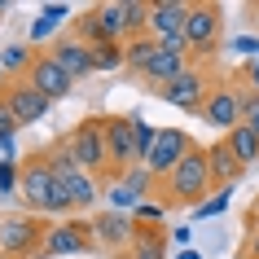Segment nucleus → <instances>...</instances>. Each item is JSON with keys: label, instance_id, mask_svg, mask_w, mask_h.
I'll return each mask as SVG.
<instances>
[{"label": "nucleus", "instance_id": "20e7f679", "mask_svg": "<svg viewBox=\"0 0 259 259\" xmlns=\"http://www.w3.org/2000/svg\"><path fill=\"white\" fill-rule=\"evenodd\" d=\"M44 224L40 215H31V211H9V215H0V255L5 259H31L35 250L44 246Z\"/></svg>", "mask_w": 259, "mask_h": 259}, {"label": "nucleus", "instance_id": "423d86ee", "mask_svg": "<svg viewBox=\"0 0 259 259\" xmlns=\"http://www.w3.org/2000/svg\"><path fill=\"white\" fill-rule=\"evenodd\" d=\"M101 127H106V154H110V171L106 176H123L127 167H141L132 114H101Z\"/></svg>", "mask_w": 259, "mask_h": 259}, {"label": "nucleus", "instance_id": "f8f14e48", "mask_svg": "<svg viewBox=\"0 0 259 259\" xmlns=\"http://www.w3.org/2000/svg\"><path fill=\"white\" fill-rule=\"evenodd\" d=\"M0 97L9 101V110L18 114V123H22V127L44 123V119H49V110H53V101H49L40 88H31L27 79H9L5 88H0Z\"/></svg>", "mask_w": 259, "mask_h": 259}, {"label": "nucleus", "instance_id": "e433bc0d", "mask_svg": "<svg viewBox=\"0 0 259 259\" xmlns=\"http://www.w3.org/2000/svg\"><path fill=\"white\" fill-rule=\"evenodd\" d=\"M246 127H250V132H255V137H259V101H255V106H250V110H246Z\"/></svg>", "mask_w": 259, "mask_h": 259}, {"label": "nucleus", "instance_id": "ea45409f", "mask_svg": "<svg viewBox=\"0 0 259 259\" xmlns=\"http://www.w3.org/2000/svg\"><path fill=\"white\" fill-rule=\"evenodd\" d=\"M250 215H259V202H255V211H250Z\"/></svg>", "mask_w": 259, "mask_h": 259}, {"label": "nucleus", "instance_id": "aec40b11", "mask_svg": "<svg viewBox=\"0 0 259 259\" xmlns=\"http://www.w3.org/2000/svg\"><path fill=\"white\" fill-rule=\"evenodd\" d=\"M62 185H66V193H70V202H75V211H93V206L106 198L101 180L88 176V171H75V176H66Z\"/></svg>", "mask_w": 259, "mask_h": 259}, {"label": "nucleus", "instance_id": "a211bd4d", "mask_svg": "<svg viewBox=\"0 0 259 259\" xmlns=\"http://www.w3.org/2000/svg\"><path fill=\"white\" fill-rule=\"evenodd\" d=\"M206 163H211V185H215V189L237 185V180L246 176V167L237 163V154L229 150V141H224V137H220L215 145H206Z\"/></svg>", "mask_w": 259, "mask_h": 259}, {"label": "nucleus", "instance_id": "c85d7f7f", "mask_svg": "<svg viewBox=\"0 0 259 259\" xmlns=\"http://www.w3.org/2000/svg\"><path fill=\"white\" fill-rule=\"evenodd\" d=\"M229 202H233V185H224V189H215L202 206H193V220H215V215H224Z\"/></svg>", "mask_w": 259, "mask_h": 259}, {"label": "nucleus", "instance_id": "a878e982", "mask_svg": "<svg viewBox=\"0 0 259 259\" xmlns=\"http://www.w3.org/2000/svg\"><path fill=\"white\" fill-rule=\"evenodd\" d=\"M93 70H127V53H123V44H93Z\"/></svg>", "mask_w": 259, "mask_h": 259}, {"label": "nucleus", "instance_id": "2f4dec72", "mask_svg": "<svg viewBox=\"0 0 259 259\" xmlns=\"http://www.w3.org/2000/svg\"><path fill=\"white\" fill-rule=\"evenodd\" d=\"M237 259H259V215H250L246 224V242L237 246Z\"/></svg>", "mask_w": 259, "mask_h": 259}, {"label": "nucleus", "instance_id": "dca6fc26", "mask_svg": "<svg viewBox=\"0 0 259 259\" xmlns=\"http://www.w3.org/2000/svg\"><path fill=\"white\" fill-rule=\"evenodd\" d=\"M189 66H193L189 53H180V49H163V44H158V53H154V62L145 66V75H141V79L150 83V93H158V88H167L171 79H180Z\"/></svg>", "mask_w": 259, "mask_h": 259}, {"label": "nucleus", "instance_id": "f03ea898", "mask_svg": "<svg viewBox=\"0 0 259 259\" xmlns=\"http://www.w3.org/2000/svg\"><path fill=\"white\" fill-rule=\"evenodd\" d=\"M70 150V158H75V167L79 171H88V176H106L110 171V154H106V127H101V114L97 119H79L75 127H70V137L62 141Z\"/></svg>", "mask_w": 259, "mask_h": 259}, {"label": "nucleus", "instance_id": "4be33fe9", "mask_svg": "<svg viewBox=\"0 0 259 259\" xmlns=\"http://www.w3.org/2000/svg\"><path fill=\"white\" fill-rule=\"evenodd\" d=\"M70 18V5H40V18L31 22V35H27V44L35 49L40 40H49V35H57V27Z\"/></svg>", "mask_w": 259, "mask_h": 259}, {"label": "nucleus", "instance_id": "f3484780", "mask_svg": "<svg viewBox=\"0 0 259 259\" xmlns=\"http://www.w3.org/2000/svg\"><path fill=\"white\" fill-rule=\"evenodd\" d=\"M49 53L57 57V66L66 70L70 79H88V75H97L93 70V49L83 40H75V35H62V40H53V49Z\"/></svg>", "mask_w": 259, "mask_h": 259}, {"label": "nucleus", "instance_id": "412c9836", "mask_svg": "<svg viewBox=\"0 0 259 259\" xmlns=\"http://www.w3.org/2000/svg\"><path fill=\"white\" fill-rule=\"evenodd\" d=\"M35 57H40V49H31V44L14 40V44H5V49H0V66H5V75H9V79H27V70L35 66Z\"/></svg>", "mask_w": 259, "mask_h": 259}, {"label": "nucleus", "instance_id": "9d476101", "mask_svg": "<svg viewBox=\"0 0 259 259\" xmlns=\"http://www.w3.org/2000/svg\"><path fill=\"white\" fill-rule=\"evenodd\" d=\"M189 150H193V137L185 132V127H158V141H154L145 167L154 171V180H167L180 163H185V154H189Z\"/></svg>", "mask_w": 259, "mask_h": 259}, {"label": "nucleus", "instance_id": "4468645a", "mask_svg": "<svg viewBox=\"0 0 259 259\" xmlns=\"http://www.w3.org/2000/svg\"><path fill=\"white\" fill-rule=\"evenodd\" d=\"M27 83H31V88H40L49 101H62V97H70V88H75V79L57 66L53 53H40V57H35V66L27 70Z\"/></svg>", "mask_w": 259, "mask_h": 259}, {"label": "nucleus", "instance_id": "0eeeda50", "mask_svg": "<svg viewBox=\"0 0 259 259\" xmlns=\"http://www.w3.org/2000/svg\"><path fill=\"white\" fill-rule=\"evenodd\" d=\"M154 171L150 167H127L123 176H106V202L110 211H123V215H132L145 198L154 193Z\"/></svg>", "mask_w": 259, "mask_h": 259}, {"label": "nucleus", "instance_id": "b1692460", "mask_svg": "<svg viewBox=\"0 0 259 259\" xmlns=\"http://www.w3.org/2000/svg\"><path fill=\"white\" fill-rule=\"evenodd\" d=\"M224 141H229V150L237 154V163H242V167L259 163V137L250 132V127H246V123H237V127H233V132H229Z\"/></svg>", "mask_w": 259, "mask_h": 259}, {"label": "nucleus", "instance_id": "7ed1b4c3", "mask_svg": "<svg viewBox=\"0 0 259 259\" xmlns=\"http://www.w3.org/2000/svg\"><path fill=\"white\" fill-rule=\"evenodd\" d=\"M18 198H22V211H31V215H53V206H57V176L49 171V158H44V154L22 158Z\"/></svg>", "mask_w": 259, "mask_h": 259}, {"label": "nucleus", "instance_id": "473e14b6", "mask_svg": "<svg viewBox=\"0 0 259 259\" xmlns=\"http://www.w3.org/2000/svg\"><path fill=\"white\" fill-rule=\"evenodd\" d=\"M18 132H22V123H18V114L9 110V101L0 97V137L9 141V137H18Z\"/></svg>", "mask_w": 259, "mask_h": 259}, {"label": "nucleus", "instance_id": "c756f323", "mask_svg": "<svg viewBox=\"0 0 259 259\" xmlns=\"http://www.w3.org/2000/svg\"><path fill=\"white\" fill-rule=\"evenodd\" d=\"M167 211H171L167 202H154V198H145V202L132 211V220H137V224H150V229H158V224L167 220Z\"/></svg>", "mask_w": 259, "mask_h": 259}, {"label": "nucleus", "instance_id": "6e6552de", "mask_svg": "<svg viewBox=\"0 0 259 259\" xmlns=\"http://www.w3.org/2000/svg\"><path fill=\"white\" fill-rule=\"evenodd\" d=\"M202 123H211L215 132L229 137L237 123H246V88H233V83H215L211 97L202 106Z\"/></svg>", "mask_w": 259, "mask_h": 259}, {"label": "nucleus", "instance_id": "5701e85b", "mask_svg": "<svg viewBox=\"0 0 259 259\" xmlns=\"http://www.w3.org/2000/svg\"><path fill=\"white\" fill-rule=\"evenodd\" d=\"M123 53H127V75H145V66L158 53V40L154 35H132V40L123 44Z\"/></svg>", "mask_w": 259, "mask_h": 259}, {"label": "nucleus", "instance_id": "f257e3e1", "mask_svg": "<svg viewBox=\"0 0 259 259\" xmlns=\"http://www.w3.org/2000/svg\"><path fill=\"white\" fill-rule=\"evenodd\" d=\"M163 185V202L167 206H202L211 193H215V185H211V163H206V145H193L189 154H185V163L171 171L167 180H158Z\"/></svg>", "mask_w": 259, "mask_h": 259}, {"label": "nucleus", "instance_id": "9b49d317", "mask_svg": "<svg viewBox=\"0 0 259 259\" xmlns=\"http://www.w3.org/2000/svg\"><path fill=\"white\" fill-rule=\"evenodd\" d=\"M88 233H93V246H97V250L123 255V250L132 246V237H137V220L123 215V211H97L93 224H88Z\"/></svg>", "mask_w": 259, "mask_h": 259}, {"label": "nucleus", "instance_id": "2eb2a0df", "mask_svg": "<svg viewBox=\"0 0 259 259\" xmlns=\"http://www.w3.org/2000/svg\"><path fill=\"white\" fill-rule=\"evenodd\" d=\"M185 22H189V5L185 0H158V5H150V31L145 35H154V40H176V35H185Z\"/></svg>", "mask_w": 259, "mask_h": 259}, {"label": "nucleus", "instance_id": "72a5a7b5", "mask_svg": "<svg viewBox=\"0 0 259 259\" xmlns=\"http://www.w3.org/2000/svg\"><path fill=\"white\" fill-rule=\"evenodd\" d=\"M233 53H250V62H255V53H259V35H233Z\"/></svg>", "mask_w": 259, "mask_h": 259}, {"label": "nucleus", "instance_id": "58836bf2", "mask_svg": "<svg viewBox=\"0 0 259 259\" xmlns=\"http://www.w3.org/2000/svg\"><path fill=\"white\" fill-rule=\"evenodd\" d=\"M5 9H9V5H5V0H0V14H5Z\"/></svg>", "mask_w": 259, "mask_h": 259}, {"label": "nucleus", "instance_id": "bb28decb", "mask_svg": "<svg viewBox=\"0 0 259 259\" xmlns=\"http://www.w3.org/2000/svg\"><path fill=\"white\" fill-rule=\"evenodd\" d=\"M123 22H127V40H132V35H145V31H150V5H145V0H123Z\"/></svg>", "mask_w": 259, "mask_h": 259}, {"label": "nucleus", "instance_id": "f704fd0d", "mask_svg": "<svg viewBox=\"0 0 259 259\" xmlns=\"http://www.w3.org/2000/svg\"><path fill=\"white\" fill-rule=\"evenodd\" d=\"M167 242H171V246H180V250H185V246L193 242V229H189V224H176V229L167 233Z\"/></svg>", "mask_w": 259, "mask_h": 259}, {"label": "nucleus", "instance_id": "cd10ccee", "mask_svg": "<svg viewBox=\"0 0 259 259\" xmlns=\"http://www.w3.org/2000/svg\"><path fill=\"white\" fill-rule=\"evenodd\" d=\"M132 132H137V154H141V167H145V158H150V150H154V141H158V127H154L145 114H132Z\"/></svg>", "mask_w": 259, "mask_h": 259}, {"label": "nucleus", "instance_id": "6ab92c4d", "mask_svg": "<svg viewBox=\"0 0 259 259\" xmlns=\"http://www.w3.org/2000/svg\"><path fill=\"white\" fill-rule=\"evenodd\" d=\"M119 259H167V233L150 229V224H137V237Z\"/></svg>", "mask_w": 259, "mask_h": 259}, {"label": "nucleus", "instance_id": "c9c22d12", "mask_svg": "<svg viewBox=\"0 0 259 259\" xmlns=\"http://www.w3.org/2000/svg\"><path fill=\"white\" fill-rule=\"evenodd\" d=\"M246 83L259 93V57H255V62H246Z\"/></svg>", "mask_w": 259, "mask_h": 259}, {"label": "nucleus", "instance_id": "1a4fd4ad", "mask_svg": "<svg viewBox=\"0 0 259 259\" xmlns=\"http://www.w3.org/2000/svg\"><path fill=\"white\" fill-rule=\"evenodd\" d=\"M220 31H224V9L220 5H189V22H185V44H189V57H206L220 44Z\"/></svg>", "mask_w": 259, "mask_h": 259}, {"label": "nucleus", "instance_id": "393cba45", "mask_svg": "<svg viewBox=\"0 0 259 259\" xmlns=\"http://www.w3.org/2000/svg\"><path fill=\"white\" fill-rule=\"evenodd\" d=\"M97 18H101V27H106V40H110V44H123V40H127L123 0H114V5H97Z\"/></svg>", "mask_w": 259, "mask_h": 259}, {"label": "nucleus", "instance_id": "39448f33", "mask_svg": "<svg viewBox=\"0 0 259 259\" xmlns=\"http://www.w3.org/2000/svg\"><path fill=\"white\" fill-rule=\"evenodd\" d=\"M211 88H215V79L206 75V66H189L180 79H171L167 88H158V101H167V106L185 110V114H202L206 97H211Z\"/></svg>", "mask_w": 259, "mask_h": 259}, {"label": "nucleus", "instance_id": "7c9ffc66", "mask_svg": "<svg viewBox=\"0 0 259 259\" xmlns=\"http://www.w3.org/2000/svg\"><path fill=\"white\" fill-rule=\"evenodd\" d=\"M22 185V163H0V198H18Z\"/></svg>", "mask_w": 259, "mask_h": 259}, {"label": "nucleus", "instance_id": "4c0bfd02", "mask_svg": "<svg viewBox=\"0 0 259 259\" xmlns=\"http://www.w3.org/2000/svg\"><path fill=\"white\" fill-rule=\"evenodd\" d=\"M176 259H202V250H189L185 246V250H176Z\"/></svg>", "mask_w": 259, "mask_h": 259}, {"label": "nucleus", "instance_id": "ddd939ff", "mask_svg": "<svg viewBox=\"0 0 259 259\" xmlns=\"http://www.w3.org/2000/svg\"><path fill=\"white\" fill-rule=\"evenodd\" d=\"M88 250H97L93 233H88V224H75V220L53 224L44 233V246H40V255H88Z\"/></svg>", "mask_w": 259, "mask_h": 259}]
</instances>
